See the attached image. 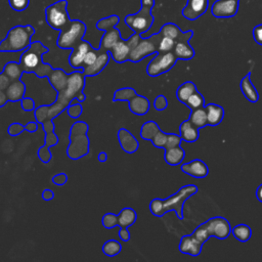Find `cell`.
I'll return each instance as SVG.
<instances>
[{
    "instance_id": "obj_1",
    "label": "cell",
    "mask_w": 262,
    "mask_h": 262,
    "mask_svg": "<svg viewBox=\"0 0 262 262\" xmlns=\"http://www.w3.org/2000/svg\"><path fill=\"white\" fill-rule=\"evenodd\" d=\"M85 75L83 68L69 74L68 83L63 90L57 92L56 100L50 104H41L35 108V118L38 123H43L47 119H54L70 105L73 98L80 102L86 99L83 92L85 86Z\"/></svg>"
},
{
    "instance_id": "obj_2",
    "label": "cell",
    "mask_w": 262,
    "mask_h": 262,
    "mask_svg": "<svg viewBox=\"0 0 262 262\" xmlns=\"http://www.w3.org/2000/svg\"><path fill=\"white\" fill-rule=\"evenodd\" d=\"M230 232L231 226L227 219L221 216L212 217L199 225L191 234L183 235L181 237L179 251L190 256H199L204 243H206L210 236L225 239Z\"/></svg>"
},
{
    "instance_id": "obj_3",
    "label": "cell",
    "mask_w": 262,
    "mask_h": 262,
    "mask_svg": "<svg viewBox=\"0 0 262 262\" xmlns=\"http://www.w3.org/2000/svg\"><path fill=\"white\" fill-rule=\"evenodd\" d=\"M48 52V48L40 41H34L25 49L20 55L19 63L27 73H34L38 78L49 77L53 68L43 61V55Z\"/></svg>"
},
{
    "instance_id": "obj_4",
    "label": "cell",
    "mask_w": 262,
    "mask_h": 262,
    "mask_svg": "<svg viewBox=\"0 0 262 262\" xmlns=\"http://www.w3.org/2000/svg\"><path fill=\"white\" fill-rule=\"evenodd\" d=\"M198 186L194 184H187L182 186L176 193L170 195L169 198L154 199L149 203V210L152 215L157 217H162L168 211L174 210L177 214V217L181 220L183 219V204L190 198L192 194L198 192Z\"/></svg>"
},
{
    "instance_id": "obj_5",
    "label": "cell",
    "mask_w": 262,
    "mask_h": 262,
    "mask_svg": "<svg viewBox=\"0 0 262 262\" xmlns=\"http://www.w3.org/2000/svg\"><path fill=\"white\" fill-rule=\"evenodd\" d=\"M35 34V29L31 25L12 27L6 37L0 42L1 52H18L27 49L32 43L31 39Z\"/></svg>"
},
{
    "instance_id": "obj_6",
    "label": "cell",
    "mask_w": 262,
    "mask_h": 262,
    "mask_svg": "<svg viewBox=\"0 0 262 262\" xmlns=\"http://www.w3.org/2000/svg\"><path fill=\"white\" fill-rule=\"evenodd\" d=\"M88 124L83 121L75 122L70 130V143L67 148V156L71 160H78L88 155L90 141L87 135Z\"/></svg>"
},
{
    "instance_id": "obj_7",
    "label": "cell",
    "mask_w": 262,
    "mask_h": 262,
    "mask_svg": "<svg viewBox=\"0 0 262 262\" xmlns=\"http://www.w3.org/2000/svg\"><path fill=\"white\" fill-rule=\"evenodd\" d=\"M141 7L135 14H128L125 16V24L133 31V33L143 34L147 32L154 24V15L151 9L155 6V0H140Z\"/></svg>"
},
{
    "instance_id": "obj_8",
    "label": "cell",
    "mask_w": 262,
    "mask_h": 262,
    "mask_svg": "<svg viewBox=\"0 0 262 262\" xmlns=\"http://www.w3.org/2000/svg\"><path fill=\"white\" fill-rule=\"evenodd\" d=\"M86 25L79 19H71L68 26L59 31L56 44L61 49H73L84 38Z\"/></svg>"
},
{
    "instance_id": "obj_9",
    "label": "cell",
    "mask_w": 262,
    "mask_h": 262,
    "mask_svg": "<svg viewBox=\"0 0 262 262\" xmlns=\"http://www.w3.org/2000/svg\"><path fill=\"white\" fill-rule=\"evenodd\" d=\"M120 20V17L116 14L100 18L96 23V28L99 31H103L104 35L102 36L99 44V49L102 51H110L113 46L122 38L120 31L116 28Z\"/></svg>"
},
{
    "instance_id": "obj_10",
    "label": "cell",
    "mask_w": 262,
    "mask_h": 262,
    "mask_svg": "<svg viewBox=\"0 0 262 262\" xmlns=\"http://www.w3.org/2000/svg\"><path fill=\"white\" fill-rule=\"evenodd\" d=\"M68 1L58 0L45 9V17L48 26L54 30L61 31L71 21L68 10Z\"/></svg>"
},
{
    "instance_id": "obj_11",
    "label": "cell",
    "mask_w": 262,
    "mask_h": 262,
    "mask_svg": "<svg viewBox=\"0 0 262 262\" xmlns=\"http://www.w3.org/2000/svg\"><path fill=\"white\" fill-rule=\"evenodd\" d=\"M161 38H162V34L160 32L147 38L140 37L139 41L133 47V49L129 54V60L132 62H138L142 60L144 57L151 55L154 53H157Z\"/></svg>"
},
{
    "instance_id": "obj_12",
    "label": "cell",
    "mask_w": 262,
    "mask_h": 262,
    "mask_svg": "<svg viewBox=\"0 0 262 262\" xmlns=\"http://www.w3.org/2000/svg\"><path fill=\"white\" fill-rule=\"evenodd\" d=\"M177 57L173 51L157 52V55L148 62L146 73L150 77L160 76L170 71L177 61Z\"/></svg>"
},
{
    "instance_id": "obj_13",
    "label": "cell",
    "mask_w": 262,
    "mask_h": 262,
    "mask_svg": "<svg viewBox=\"0 0 262 262\" xmlns=\"http://www.w3.org/2000/svg\"><path fill=\"white\" fill-rule=\"evenodd\" d=\"M140 34L133 33L127 40L120 39L114 46L113 48L108 51L110 55L112 58L119 63L125 62L126 60H129V54L133 47L137 44V42L140 39Z\"/></svg>"
},
{
    "instance_id": "obj_14",
    "label": "cell",
    "mask_w": 262,
    "mask_h": 262,
    "mask_svg": "<svg viewBox=\"0 0 262 262\" xmlns=\"http://www.w3.org/2000/svg\"><path fill=\"white\" fill-rule=\"evenodd\" d=\"M241 0H216L211 6V13L217 18L233 17L239 7Z\"/></svg>"
},
{
    "instance_id": "obj_15",
    "label": "cell",
    "mask_w": 262,
    "mask_h": 262,
    "mask_svg": "<svg viewBox=\"0 0 262 262\" xmlns=\"http://www.w3.org/2000/svg\"><path fill=\"white\" fill-rule=\"evenodd\" d=\"M192 36H193V31L188 30L184 32L183 36L175 42L173 52L178 59L188 60L194 56V50L189 44V40L192 38Z\"/></svg>"
},
{
    "instance_id": "obj_16",
    "label": "cell",
    "mask_w": 262,
    "mask_h": 262,
    "mask_svg": "<svg viewBox=\"0 0 262 262\" xmlns=\"http://www.w3.org/2000/svg\"><path fill=\"white\" fill-rule=\"evenodd\" d=\"M209 7V0H187L182 9V16L188 20H195L202 16Z\"/></svg>"
},
{
    "instance_id": "obj_17",
    "label": "cell",
    "mask_w": 262,
    "mask_h": 262,
    "mask_svg": "<svg viewBox=\"0 0 262 262\" xmlns=\"http://www.w3.org/2000/svg\"><path fill=\"white\" fill-rule=\"evenodd\" d=\"M92 48L89 42L82 40L77 46H75L69 56V63L72 68L78 70L83 68L84 58L86 53Z\"/></svg>"
},
{
    "instance_id": "obj_18",
    "label": "cell",
    "mask_w": 262,
    "mask_h": 262,
    "mask_svg": "<svg viewBox=\"0 0 262 262\" xmlns=\"http://www.w3.org/2000/svg\"><path fill=\"white\" fill-rule=\"evenodd\" d=\"M118 139H119V143H120L122 149L125 152H127V154H133L139 147L138 140L126 128L119 129V131H118Z\"/></svg>"
},
{
    "instance_id": "obj_19",
    "label": "cell",
    "mask_w": 262,
    "mask_h": 262,
    "mask_svg": "<svg viewBox=\"0 0 262 262\" xmlns=\"http://www.w3.org/2000/svg\"><path fill=\"white\" fill-rule=\"evenodd\" d=\"M181 170L194 178H205L209 174L208 166L200 159L192 160L181 166Z\"/></svg>"
},
{
    "instance_id": "obj_20",
    "label": "cell",
    "mask_w": 262,
    "mask_h": 262,
    "mask_svg": "<svg viewBox=\"0 0 262 262\" xmlns=\"http://www.w3.org/2000/svg\"><path fill=\"white\" fill-rule=\"evenodd\" d=\"M99 49V48H98ZM111 58L108 51H102L99 49V55L97 59L92 63L91 66H87L83 68V73L86 77L96 76L98 75L108 63V60Z\"/></svg>"
},
{
    "instance_id": "obj_21",
    "label": "cell",
    "mask_w": 262,
    "mask_h": 262,
    "mask_svg": "<svg viewBox=\"0 0 262 262\" xmlns=\"http://www.w3.org/2000/svg\"><path fill=\"white\" fill-rule=\"evenodd\" d=\"M26 84L21 79L12 81L5 90L8 101L15 102L21 100L26 95Z\"/></svg>"
},
{
    "instance_id": "obj_22",
    "label": "cell",
    "mask_w": 262,
    "mask_h": 262,
    "mask_svg": "<svg viewBox=\"0 0 262 262\" xmlns=\"http://www.w3.org/2000/svg\"><path fill=\"white\" fill-rule=\"evenodd\" d=\"M149 100L142 95L136 94L133 98L129 100V110L131 111V113L137 116H143L147 114V112L149 111Z\"/></svg>"
},
{
    "instance_id": "obj_23",
    "label": "cell",
    "mask_w": 262,
    "mask_h": 262,
    "mask_svg": "<svg viewBox=\"0 0 262 262\" xmlns=\"http://www.w3.org/2000/svg\"><path fill=\"white\" fill-rule=\"evenodd\" d=\"M205 111L207 114L208 125L217 126L221 123L224 118V110L222 106L215 103H208L205 106Z\"/></svg>"
},
{
    "instance_id": "obj_24",
    "label": "cell",
    "mask_w": 262,
    "mask_h": 262,
    "mask_svg": "<svg viewBox=\"0 0 262 262\" xmlns=\"http://www.w3.org/2000/svg\"><path fill=\"white\" fill-rule=\"evenodd\" d=\"M179 132L182 140L186 142H194L199 139V128L195 127L189 119L180 124Z\"/></svg>"
},
{
    "instance_id": "obj_25",
    "label": "cell",
    "mask_w": 262,
    "mask_h": 262,
    "mask_svg": "<svg viewBox=\"0 0 262 262\" xmlns=\"http://www.w3.org/2000/svg\"><path fill=\"white\" fill-rule=\"evenodd\" d=\"M241 89L244 94V96L250 101V102H257L259 99V93L256 89V87L251 82V73L247 74L241 81Z\"/></svg>"
},
{
    "instance_id": "obj_26",
    "label": "cell",
    "mask_w": 262,
    "mask_h": 262,
    "mask_svg": "<svg viewBox=\"0 0 262 262\" xmlns=\"http://www.w3.org/2000/svg\"><path fill=\"white\" fill-rule=\"evenodd\" d=\"M68 78H69V74H67L63 70L53 69L52 73L48 77V80L50 84L53 86V88L57 92H59L66 88L68 83Z\"/></svg>"
},
{
    "instance_id": "obj_27",
    "label": "cell",
    "mask_w": 262,
    "mask_h": 262,
    "mask_svg": "<svg viewBox=\"0 0 262 262\" xmlns=\"http://www.w3.org/2000/svg\"><path fill=\"white\" fill-rule=\"evenodd\" d=\"M184 157L185 151L180 145L165 149V161L167 164L171 166L179 165L183 161Z\"/></svg>"
},
{
    "instance_id": "obj_28",
    "label": "cell",
    "mask_w": 262,
    "mask_h": 262,
    "mask_svg": "<svg viewBox=\"0 0 262 262\" xmlns=\"http://www.w3.org/2000/svg\"><path fill=\"white\" fill-rule=\"evenodd\" d=\"M137 219L135 210L132 208H124L118 214V225L120 227H126L133 225Z\"/></svg>"
},
{
    "instance_id": "obj_29",
    "label": "cell",
    "mask_w": 262,
    "mask_h": 262,
    "mask_svg": "<svg viewBox=\"0 0 262 262\" xmlns=\"http://www.w3.org/2000/svg\"><path fill=\"white\" fill-rule=\"evenodd\" d=\"M9 79L10 81H16L19 80L25 73L20 63L16 61H9L4 66V69L2 71Z\"/></svg>"
},
{
    "instance_id": "obj_30",
    "label": "cell",
    "mask_w": 262,
    "mask_h": 262,
    "mask_svg": "<svg viewBox=\"0 0 262 262\" xmlns=\"http://www.w3.org/2000/svg\"><path fill=\"white\" fill-rule=\"evenodd\" d=\"M194 91H196V87H195L194 83H192L191 81L184 82L183 84H181V85L177 88V91H176L177 99H178L180 102L185 103L186 100L188 99V97H189Z\"/></svg>"
},
{
    "instance_id": "obj_31",
    "label": "cell",
    "mask_w": 262,
    "mask_h": 262,
    "mask_svg": "<svg viewBox=\"0 0 262 262\" xmlns=\"http://www.w3.org/2000/svg\"><path fill=\"white\" fill-rule=\"evenodd\" d=\"M160 33L163 35V36H166V37H169V38H172L175 42L180 39L184 32H182L179 27L173 23H167L165 25L162 26L161 30H160Z\"/></svg>"
},
{
    "instance_id": "obj_32",
    "label": "cell",
    "mask_w": 262,
    "mask_h": 262,
    "mask_svg": "<svg viewBox=\"0 0 262 262\" xmlns=\"http://www.w3.org/2000/svg\"><path fill=\"white\" fill-rule=\"evenodd\" d=\"M189 120L199 129L205 127L206 125H208L207 114H206V111H205V106L199 107V108H195V110H191V114H190Z\"/></svg>"
},
{
    "instance_id": "obj_33",
    "label": "cell",
    "mask_w": 262,
    "mask_h": 262,
    "mask_svg": "<svg viewBox=\"0 0 262 262\" xmlns=\"http://www.w3.org/2000/svg\"><path fill=\"white\" fill-rule=\"evenodd\" d=\"M161 129L154 121L145 122L140 129V137L144 140H151Z\"/></svg>"
},
{
    "instance_id": "obj_34",
    "label": "cell",
    "mask_w": 262,
    "mask_h": 262,
    "mask_svg": "<svg viewBox=\"0 0 262 262\" xmlns=\"http://www.w3.org/2000/svg\"><path fill=\"white\" fill-rule=\"evenodd\" d=\"M231 232L237 241L243 242V243L249 241L252 235V230H251L250 226H248L247 224L235 225L233 228H231Z\"/></svg>"
},
{
    "instance_id": "obj_35",
    "label": "cell",
    "mask_w": 262,
    "mask_h": 262,
    "mask_svg": "<svg viewBox=\"0 0 262 262\" xmlns=\"http://www.w3.org/2000/svg\"><path fill=\"white\" fill-rule=\"evenodd\" d=\"M136 91L131 87H124L120 88L115 91L113 100L114 101H129L131 98H133L136 95Z\"/></svg>"
},
{
    "instance_id": "obj_36",
    "label": "cell",
    "mask_w": 262,
    "mask_h": 262,
    "mask_svg": "<svg viewBox=\"0 0 262 262\" xmlns=\"http://www.w3.org/2000/svg\"><path fill=\"white\" fill-rule=\"evenodd\" d=\"M121 250H122V245L115 239L106 241L102 246V252L108 257L117 256L121 252Z\"/></svg>"
},
{
    "instance_id": "obj_37",
    "label": "cell",
    "mask_w": 262,
    "mask_h": 262,
    "mask_svg": "<svg viewBox=\"0 0 262 262\" xmlns=\"http://www.w3.org/2000/svg\"><path fill=\"white\" fill-rule=\"evenodd\" d=\"M187 107H189L190 110H195L199 107H203L205 106V98L204 96L196 90L194 91L186 100V102L184 103Z\"/></svg>"
},
{
    "instance_id": "obj_38",
    "label": "cell",
    "mask_w": 262,
    "mask_h": 262,
    "mask_svg": "<svg viewBox=\"0 0 262 262\" xmlns=\"http://www.w3.org/2000/svg\"><path fill=\"white\" fill-rule=\"evenodd\" d=\"M174 46H175V41L172 38L162 35V38H161L160 44H159V48H158V52L173 51Z\"/></svg>"
},
{
    "instance_id": "obj_39",
    "label": "cell",
    "mask_w": 262,
    "mask_h": 262,
    "mask_svg": "<svg viewBox=\"0 0 262 262\" xmlns=\"http://www.w3.org/2000/svg\"><path fill=\"white\" fill-rule=\"evenodd\" d=\"M101 223L107 229L114 228L118 225V215L114 213H106L103 215L101 219Z\"/></svg>"
},
{
    "instance_id": "obj_40",
    "label": "cell",
    "mask_w": 262,
    "mask_h": 262,
    "mask_svg": "<svg viewBox=\"0 0 262 262\" xmlns=\"http://www.w3.org/2000/svg\"><path fill=\"white\" fill-rule=\"evenodd\" d=\"M167 139H168V133H164L163 131H159L155 137L150 140L152 142V144L158 147V148H164L166 143H167Z\"/></svg>"
},
{
    "instance_id": "obj_41",
    "label": "cell",
    "mask_w": 262,
    "mask_h": 262,
    "mask_svg": "<svg viewBox=\"0 0 262 262\" xmlns=\"http://www.w3.org/2000/svg\"><path fill=\"white\" fill-rule=\"evenodd\" d=\"M67 113H68L69 117H71L73 119H78L82 115V113H83V107H82L80 102L74 103V104H70L67 107Z\"/></svg>"
},
{
    "instance_id": "obj_42",
    "label": "cell",
    "mask_w": 262,
    "mask_h": 262,
    "mask_svg": "<svg viewBox=\"0 0 262 262\" xmlns=\"http://www.w3.org/2000/svg\"><path fill=\"white\" fill-rule=\"evenodd\" d=\"M49 147H50V146H48L47 144L44 143V145H42V146L38 149V157H39V159H40V161H41L42 163H45V164H46V163H48V162L51 160V158H52V154H51Z\"/></svg>"
},
{
    "instance_id": "obj_43",
    "label": "cell",
    "mask_w": 262,
    "mask_h": 262,
    "mask_svg": "<svg viewBox=\"0 0 262 262\" xmlns=\"http://www.w3.org/2000/svg\"><path fill=\"white\" fill-rule=\"evenodd\" d=\"M99 55V49H93L91 48L85 55V58H84V64H83V68L84 67H87V66H91L92 63H94V61L97 59Z\"/></svg>"
},
{
    "instance_id": "obj_44",
    "label": "cell",
    "mask_w": 262,
    "mask_h": 262,
    "mask_svg": "<svg viewBox=\"0 0 262 262\" xmlns=\"http://www.w3.org/2000/svg\"><path fill=\"white\" fill-rule=\"evenodd\" d=\"M181 141H182V138L180 135H177L174 133H168V139H167V143H166L164 149L178 146L181 144Z\"/></svg>"
},
{
    "instance_id": "obj_45",
    "label": "cell",
    "mask_w": 262,
    "mask_h": 262,
    "mask_svg": "<svg viewBox=\"0 0 262 262\" xmlns=\"http://www.w3.org/2000/svg\"><path fill=\"white\" fill-rule=\"evenodd\" d=\"M9 6L15 11H24L30 4V0H8Z\"/></svg>"
},
{
    "instance_id": "obj_46",
    "label": "cell",
    "mask_w": 262,
    "mask_h": 262,
    "mask_svg": "<svg viewBox=\"0 0 262 262\" xmlns=\"http://www.w3.org/2000/svg\"><path fill=\"white\" fill-rule=\"evenodd\" d=\"M25 131V125L20 123H12L9 125L7 132L10 136H17Z\"/></svg>"
},
{
    "instance_id": "obj_47",
    "label": "cell",
    "mask_w": 262,
    "mask_h": 262,
    "mask_svg": "<svg viewBox=\"0 0 262 262\" xmlns=\"http://www.w3.org/2000/svg\"><path fill=\"white\" fill-rule=\"evenodd\" d=\"M154 106L157 111H164L168 106V100L164 95H158L154 101Z\"/></svg>"
},
{
    "instance_id": "obj_48",
    "label": "cell",
    "mask_w": 262,
    "mask_h": 262,
    "mask_svg": "<svg viewBox=\"0 0 262 262\" xmlns=\"http://www.w3.org/2000/svg\"><path fill=\"white\" fill-rule=\"evenodd\" d=\"M21 107L24 111L26 112H30V111H34L36 108V102L32 97H24L21 100Z\"/></svg>"
},
{
    "instance_id": "obj_49",
    "label": "cell",
    "mask_w": 262,
    "mask_h": 262,
    "mask_svg": "<svg viewBox=\"0 0 262 262\" xmlns=\"http://www.w3.org/2000/svg\"><path fill=\"white\" fill-rule=\"evenodd\" d=\"M44 143L47 144L48 146H54V145H56V144L58 143V137H57V135L54 133V131L45 133Z\"/></svg>"
},
{
    "instance_id": "obj_50",
    "label": "cell",
    "mask_w": 262,
    "mask_h": 262,
    "mask_svg": "<svg viewBox=\"0 0 262 262\" xmlns=\"http://www.w3.org/2000/svg\"><path fill=\"white\" fill-rule=\"evenodd\" d=\"M253 38L257 44L262 46V24L257 25L253 29Z\"/></svg>"
},
{
    "instance_id": "obj_51",
    "label": "cell",
    "mask_w": 262,
    "mask_h": 262,
    "mask_svg": "<svg viewBox=\"0 0 262 262\" xmlns=\"http://www.w3.org/2000/svg\"><path fill=\"white\" fill-rule=\"evenodd\" d=\"M51 181L56 185H63L68 181V176L66 173H58L52 177Z\"/></svg>"
},
{
    "instance_id": "obj_52",
    "label": "cell",
    "mask_w": 262,
    "mask_h": 262,
    "mask_svg": "<svg viewBox=\"0 0 262 262\" xmlns=\"http://www.w3.org/2000/svg\"><path fill=\"white\" fill-rule=\"evenodd\" d=\"M10 83H11L10 79L3 72L0 73V90L5 91Z\"/></svg>"
},
{
    "instance_id": "obj_53",
    "label": "cell",
    "mask_w": 262,
    "mask_h": 262,
    "mask_svg": "<svg viewBox=\"0 0 262 262\" xmlns=\"http://www.w3.org/2000/svg\"><path fill=\"white\" fill-rule=\"evenodd\" d=\"M41 125H42V127H43L44 133H48V132L54 131V124H53V122H52V119H47V120H45Z\"/></svg>"
},
{
    "instance_id": "obj_54",
    "label": "cell",
    "mask_w": 262,
    "mask_h": 262,
    "mask_svg": "<svg viewBox=\"0 0 262 262\" xmlns=\"http://www.w3.org/2000/svg\"><path fill=\"white\" fill-rule=\"evenodd\" d=\"M119 236L123 242H128L130 239V232L126 227H121L119 230Z\"/></svg>"
},
{
    "instance_id": "obj_55",
    "label": "cell",
    "mask_w": 262,
    "mask_h": 262,
    "mask_svg": "<svg viewBox=\"0 0 262 262\" xmlns=\"http://www.w3.org/2000/svg\"><path fill=\"white\" fill-rule=\"evenodd\" d=\"M38 129V122H34V121H31L29 123H27L25 125V130L30 132V133H34L36 132Z\"/></svg>"
},
{
    "instance_id": "obj_56",
    "label": "cell",
    "mask_w": 262,
    "mask_h": 262,
    "mask_svg": "<svg viewBox=\"0 0 262 262\" xmlns=\"http://www.w3.org/2000/svg\"><path fill=\"white\" fill-rule=\"evenodd\" d=\"M54 198V192L50 189H45L42 192V199L44 201H51Z\"/></svg>"
},
{
    "instance_id": "obj_57",
    "label": "cell",
    "mask_w": 262,
    "mask_h": 262,
    "mask_svg": "<svg viewBox=\"0 0 262 262\" xmlns=\"http://www.w3.org/2000/svg\"><path fill=\"white\" fill-rule=\"evenodd\" d=\"M7 101H8V98H7V96H6L5 91L0 90V107L4 106V105L7 103Z\"/></svg>"
},
{
    "instance_id": "obj_58",
    "label": "cell",
    "mask_w": 262,
    "mask_h": 262,
    "mask_svg": "<svg viewBox=\"0 0 262 262\" xmlns=\"http://www.w3.org/2000/svg\"><path fill=\"white\" fill-rule=\"evenodd\" d=\"M256 196L259 202L262 203V184H260L256 190Z\"/></svg>"
},
{
    "instance_id": "obj_59",
    "label": "cell",
    "mask_w": 262,
    "mask_h": 262,
    "mask_svg": "<svg viewBox=\"0 0 262 262\" xmlns=\"http://www.w3.org/2000/svg\"><path fill=\"white\" fill-rule=\"evenodd\" d=\"M106 159H107V155H106V152H104V151H100V152L98 154V161H99V162L103 163V162H105V161H106Z\"/></svg>"
}]
</instances>
